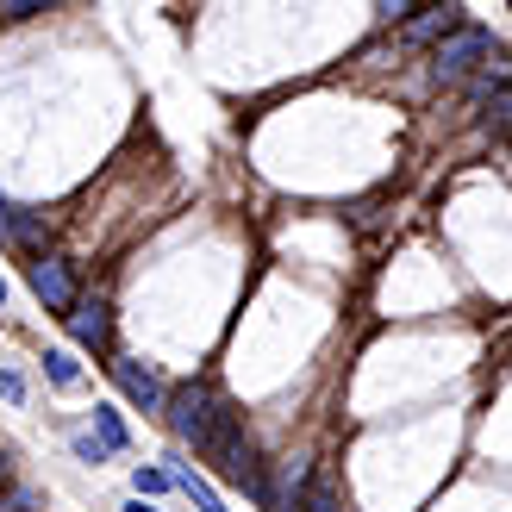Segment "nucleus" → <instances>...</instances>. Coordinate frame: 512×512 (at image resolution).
<instances>
[{"mask_svg": "<svg viewBox=\"0 0 512 512\" xmlns=\"http://www.w3.org/2000/svg\"><path fill=\"white\" fill-rule=\"evenodd\" d=\"M219 413H225V406H219V394H213V381H175V388L163 394V419H169V438H175V444L207 450Z\"/></svg>", "mask_w": 512, "mask_h": 512, "instance_id": "obj_1", "label": "nucleus"}, {"mask_svg": "<svg viewBox=\"0 0 512 512\" xmlns=\"http://www.w3.org/2000/svg\"><path fill=\"white\" fill-rule=\"evenodd\" d=\"M207 456L219 463V475L232 481V488H244L250 500H269V481H263V463H256V444L238 431V419H232V413H219L213 438H207Z\"/></svg>", "mask_w": 512, "mask_h": 512, "instance_id": "obj_2", "label": "nucleus"}, {"mask_svg": "<svg viewBox=\"0 0 512 512\" xmlns=\"http://www.w3.org/2000/svg\"><path fill=\"white\" fill-rule=\"evenodd\" d=\"M488 50H494V38L481 32V25H450V32L431 44V75H438L444 88H456V82H469V75L488 63Z\"/></svg>", "mask_w": 512, "mask_h": 512, "instance_id": "obj_3", "label": "nucleus"}, {"mask_svg": "<svg viewBox=\"0 0 512 512\" xmlns=\"http://www.w3.org/2000/svg\"><path fill=\"white\" fill-rule=\"evenodd\" d=\"M63 319H69V331H75V344H82V350H94V356L113 350V313H107V300H75Z\"/></svg>", "mask_w": 512, "mask_h": 512, "instance_id": "obj_4", "label": "nucleus"}, {"mask_svg": "<svg viewBox=\"0 0 512 512\" xmlns=\"http://www.w3.org/2000/svg\"><path fill=\"white\" fill-rule=\"evenodd\" d=\"M113 381H119V388H125V400H138L144 406V413H163V381H157V369H150V363H138V356H113Z\"/></svg>", "mask_w": 512, "mask_h": 512, "instance_id": "obj_5", "label": "nucleus"}, {"mask_svg": "<svg viewBox=\"0 0 512 512\" xmlns=\"http://www.w3.org/2000/svg\"><path fill=\"white\" fill-rule=\"evenodd\" d=\"M450 25H463L456 0H425V7H413V13L400 19V44H438Z\"/></svg>", "mask_w": 512, "mask_h": 512, "instance_id": "obj_6", "label": "nucleus"}, {"mask_svg": "<svg viewBox=\"0 0 512 512\" xmlns=\"http://www.w3.org/2000/svg\"><path fill=\"white\" fill-rule=\"evenodd\" d=\"M32 294L50 306V313H69V306H75V275H69L63 256H44V250H38V263H32Z\"/></svg>", "mask_w": 512, "mask_h": 512, "instance_id": "obj_7", "label": "nucleus"}, {"mask_svg": "<svg viewBox=\"0 0 512 512\" xmlns=\"http://www.w3.org/2000/svg\"><path fill=\"white\" fill-rule=\"evenodd\" d=\"M169 475H175V488H182V494H188V500H194L200 512H225V500H219V494L207 488V481H200V475H194V469L182 463V456H169Z\"/></svg>", "mask_w": 512, "mask_h": 512, "instance_id": "obj_8", "label": "nucleus"}, {"mask_svg": "<svg viewBox=\"0 0 512 512\" xmlns=\"http://www.w3.org/2000/svg\"><path fill=\"white\" fill-rule=\"evenodd\" d=\"M94 438L107 444L113 456H119V450H132V431H125V419L113 413V406H94Z\"/></svg>", "mask_w": 512, "mask_h": 512, "instance_id": "obj_9", "label": "nucleus"}, {"mask_svg": "<svg viewBox=\"0 0 512 512\" xmlns=\"http://www.w3.org/2000/svg\"><path fill=\"white\" fill-rule=\"evenodd\" d=\"M506 82H512V57H506V50H488V69H475V100H488Z\"/></svg>", "mask_w": 512, "mask_h": 512, "instance_id": "obj_10", "label": "nucleus"}, {"mask_svg": "<svg viewBox=\"0 0 512 512\" xmlns=\"http://www.w3.org/2000/svg\"><path fill=\"white\" fill-rule=\"evenodd\" d=\"M44 375L57 381V388H75V381H82V369H75L69 350H44Z\"/></svg>", "mask_w": 512, "mask_h": 512, "instance_id": "obj_11", "label": "nucleus"}, {"mask_svg": "<svg viewBox=\"0 0 512 512\" xmlns=\"http://www.w3.org/2000/svg\"><path fill=\"white\" fill-rule=\"evenodd\" d=\"M300 512H344V506H338V488H331V481H306Z\"/></svg>", "mask_w": 512, "mask_h": 512, "instance_id": "obj_12", "label": "nucleus"}, {"mask_svg": "<svg viewBox=\"0 0 512 512\" xmlns=\"http://www.w3.org/2000/svg\"><path fill=\"white\" fill-rule=\"evenodd\" d=\"M50 7H57V0H0V13H7V19H38Z\"/></svg>", "mask_w": 512, "mask_h": 512, "instance_id": "obj_13", "label": "nucleus"}, {"mask_svg": "<svg viewBox=\"0 0 512 512\" xmlns=\"http://www.w3.org/2000/svg\"><path fill=\"white\" fill-rule=\"evenodd\" d=\"M169 488H175L169 469H138V494H169Z\"/></svg>", "mask_w": 512, "mask_h": 512, "instance_id": "obj_14", "label": "nucleus"}, {"mask_svg": "<svg viewBox=\"0 0 512 512\" xmlns=\"http://www.w3.org/2000/svg\"><path fill=\"white\" fill-rule=\"evenodd\" d=\"M0 512H38V494L32 488H13L7 500H0Z\"/></svg>", "mask_w": 512, "mask_h": 512, "instance_id": "obj_15", "label": "nucleus"}, {"mask_svg": "<svg viewBox=\"0 0 512 512\" xmlns=\"http://www.w3.org/2000/svg\"><path fill=\"white\" fill-rule=\"evenodd\" d=\"M75 456H82V463H107V444H100V438H75Z\"/></svg>", "mask_w": 512, "mask_h": 512, "instance_id": "obj_16", "label": "nucleus"}, {"mask_svg": "<svg viewBox=\"0 0 512 512\" xmlns=\"http://www.w3.org/2000/svg\"><path fill=\"white\" fill-rule=\"evenodd\" d=\"M0 400H13V406L25 400V381H19L13 369H0Z\"/></svg>", "mask_w": 512, "mask_h": 512, "instance_id": "obj_17", "label": "nucleus"}, {"mask_svg": "<svg viewBox=\"0 0 512 512\" xmlns=\"http://www.w3.org/2000/svg\"><path fill=\"white\" fill-rule=\"evenodd\" d=\"M488 100H494V119H512V82H506V88H494Z\"/></svg>", "mask_w": 512, "mask_h": 512, "instance_id": "obj_18", "label": "nucleus"}, {"mask_svg": "<svg viewBox=\"0 0 512 512\" xmlns=\"http://www.w3.org/2000/svg\"><path fill=\"white\" fill-rule=\"evenodd\" d=\"M406 13H413V0H381V19H388V25L406 19Z\"/></svg>", "mask_w": 512, "mask_h": 512, "instance_id": "obj_19", "label": "nucleus"}, {"mask_svg": "<svg viewBox=\"0 0 512 512\" xmlns=\"http://www.w3.org/2000/svg\"><path fill=\"white\" fill-rule=\"evenodd\" d=\"M7 225H13V200H0V232H7Z\"/></svg>", "mask_w": 512, "mask_h": 512, "instance_id": "obj_20", "label": "nucleus"}, {"mask_svg": "<svg viewBox=\"0 0 512 512\" xmlns=\"http://www.w3.org/2000/svg\"><path fill=\"white\" fill-rule=\"evenodd\" d=\"M125 512H157V506H150V500H144V494H138V500H132V506H125Z\"/></svg>", "mask_w": 512, "mask_h": 512, "instance_id": "obj_21", "label": "nucleus"}, {"mask_svg": "<svg viewBox=\"0 0 512 512\" xmlns=\"http://www.w3.org/2000/svg\"><path fill=\"white\" fill-rule=\"evenodd\" d=\"M0 306H7V281H0Z\"/></svg>", "mask_w": 512, "mask_h": 512, "instance_id": "obj_22", "label": "nucleus"}, {"mask_svg": "<svg viewBox=\"0 0 512 512\" xmlns=\"http://www.w3.org/2000/svg\"><path fill=\"white\" fill-rule=\"evenodd\" d=\"M0 481H7V463H0Z\"/></svg>", "mask_w": 512, "mask_h": 512, "instance_id": "obj_23", "label": "nucleus"}, {"mask_svg": "<svg viewBox=\"0 0 512 512\" xmlns=\"http://www.w3.org/2000/svg\"><path fill=\"white\" fill-rule=\"evenodd\" d=\"M288 512H294V506H288Z\"/></svg>", "mask_w": 512, "mask_h": 512, "instance_id": "obj_24", "label": "nucleus"}]
</instances>
